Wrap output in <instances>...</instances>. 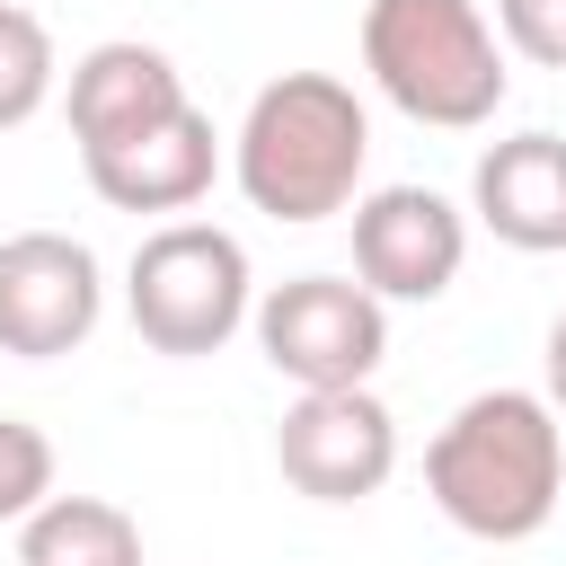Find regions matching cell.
<instances>
[{"instance_id": "obj_1", "label": "cell", "mask_w": 566, "mask_h": 566, "mask_svg": "<svg viewBox=\"0 0 566 566\" xmlns=\"http://www.w3.org/2000/svg\"><path fill=\"white\" fill-rule=\"evenodd\" d=\"M424 495L469 539H531L566 495V416L539 389H478L424 442Z\"/></svg>"}, {"instance_id": "obj_2", "label": "cell", "mask_w": 566, "mask_h": 566, "mask_svg": "<svg viewBox=\"0 0 566 566\" xmlns=\"http://www.w3.org/2000/svg\"><path fill=\"white\" fill-rule=\"evenodd\" d=\"M363 159H371V115L336 71H283L248 97L239 142H230V177L265 221H327L354 212L363 195Z\"/></svg>"}, {"instance_id": "obj_3", "label": "cell", "mask_w": 566, "mask_h": 566, "mask_svg": "<svg viewBox=\"0 0 566 566\" xmlns=\"http://www.w3.org/2000/svg\"><path fill=\"white\" fill-rule=\"evenodd\" d=\"M363 71L407 124H433V133L495 124V106L513 88L504 35L478 0H371L363 9Z\"/></svg>"}, {"instance_id": "obj_4", "label": "cell", "mask_w": 566, "mask_h": 566, "mask_svg": "<svg viewBox=\"0 0 566 566\" xmlns=\"http://www.w3.org/2000/svg\"><path fill=\"white\" fill-rule=\"evenodd\" d=\"M124 310H133V336L168 363H203L221 354L248 318H256V274H248V248L212 221H159L142 248H133V274H124Z\"/></svg>"}, {"instance_id": "obj_5", "label": "cell", "mask_w": 566, "mask_h": 566, "mask_svg": "<svg viewBox=\"0 0 566 566\" xmlns=\"http://www.w3.org/2000/svg\"><path fill=\"white\" fill-rule=\"evenodd\" d=\"M256 354L292 389H371L389 354V301H371L345 274H292L256 301Z\"/></svg>"}, {"instance_id": "obj_6", "label": "cell", "mask_w": 566, "mask_h": 566, "mask_svg": "<svg viewBox=\"0 0 566 566\" xmlns=\"http://www.w3.org/2000/svg\"><path fill=\"white\" fill-rule=\"evenodd\" d=\"M274 469L310 504H363L398 469V416L371 389H301L274 424Z\"/></svg>"}, {"instance_id": "obj_7", "label": "cell", "mask_w": 566, "mask_h": 566, "mask_svg": "<svg viewBox=\"0 0 566 566\" xmlns=\"http://www.w3.org/2000/svg\"><path fill=\"white\" fill-rule=\"evenodd\" d=\"M97 310H106V283H97L88 239H71V230L0 239V354H18V363L80 354L97 336Z\"/></svg>"}, {"instance_id": "obj_8", "label": "cell", "mask_w": 566, "mask_h": 566, "mask_svg": "<svg viewBox=\"0 0 566 566\" xmlns=\"http://www.w3.org/2000/svg\"><path fill=\"white\" fill-rule=\"evenodd\" d=\"M469 265V221L433 186H371L354 203V283L371 301H442Z\"/></svg>"}, {"instance_id": "obj_9", "label": "cell", "mask_w": 566, "mask_h": 566, "mask_svg": "<svg viewBox=\"0 0 566 566\" xmlns=\"http://www.w3.org/2000/svg\"><path fill=\"white\" fill-rule=\"evenodd\" d=\"M62 106H71V142H80V159H97V150H124V142H142L150 124L186 115L195 97H186V71H177L159 44H142V35H106V44H88V53L71 62Z\"/></svg>"}, {"instance_id": "obj_10", "label": "cell", "mask_w": 566, "mask_h": 566, "mask_svg": "<svg viewBox=\"0 0 566 566\" xmlns=\"http://www.w3.org/2000/svg\"><path fill=\"white\" fill-rule=\"evenodd\" d=\"M80 168H88L97 203H115V212H186V203H203V195H212L221 133H212V115H203V106H186V115L150 124L142 142L97 150V159H80Z\"/></svg>"}, {"instance_id": "obj_11", "label": "cell", "mask_w": 566, "mask_h": 566, "mask_svg": "<svg viewBox=\"0 0 566 566\" xmlns=\"http://www.w3.org/2000/svg\"><path fill=\"white\" fill-rule=\"evenodd\" d=\"M469 212L478 230H495L522 256H557L566 248V142L557 133H513L478 159L469 177Z\"/></svg>"}, {"instance_id": "obj_12", "label": "cell", "mask_w": 566, "mask_h": 566, "mask_svg": "<svg viewBox=\"0 0 566 566\" xmlns=\"http://www.w3.org/2000/svg\"><path fill=\"white\" fill-rule=\"evenodd\" d=\"M18 566H142V522L106 495H53L18 522Z\"/></svg>"}, {"instance_id": "obj_13", "label": "cell", "mask_w": 566, "mask_h": 566, "mask_svg": "<svg viewBox=\"0 0 566 566\" xmlns=\"http://www.w3.org/2000/svg\"><path fill=\"white\" fill-rule=\"evenodd\" d=\"M53 80H62L53 27H44L35 9L0 0V133L35 124V115H44V97H53Z\"/></svg>"}, {"instance_id": "obj_14", "label": "cell", "mask_w": 566, "mask_h": 566, "mask_svg": "<svg viewBox=\"0 0 566 566\" xmlns=\"http://www.w3.org/2000/svg\"><path fill=\"white\" fill-rule=\"evenodd\" d=\"M53 504V442L27 416H0V522H27Z\"/></svg>"}, {"instance_id": "obj_15", "label": "cell", "mask_w": 566, "mask_h": 566, "mask_svg": "<svg viewBox=\"0 0 566 566\" xmlns=\"http://www.w3.org/2000/svg\"><path fill=\"white\" fill-rule=\"evenodd\" d=\"M495 35H504V53L566 71V0H495Z\"/></svg>"}, {"instance_id": "obj_16", "label": "cell", "mask_w": 566, "mask_h": 566, "mask_svg": "<svg viewBox=\"0 0 566 566\" xmlns=\"http://www.w3.org/2000/svg\"><path fill=\"white\" fill-rule=\"evenodd\" d=\"M539 363H548V389H539V398H548V407L566 416V310L548 318V354H539Z\"/></svg>"}]
</instances>
